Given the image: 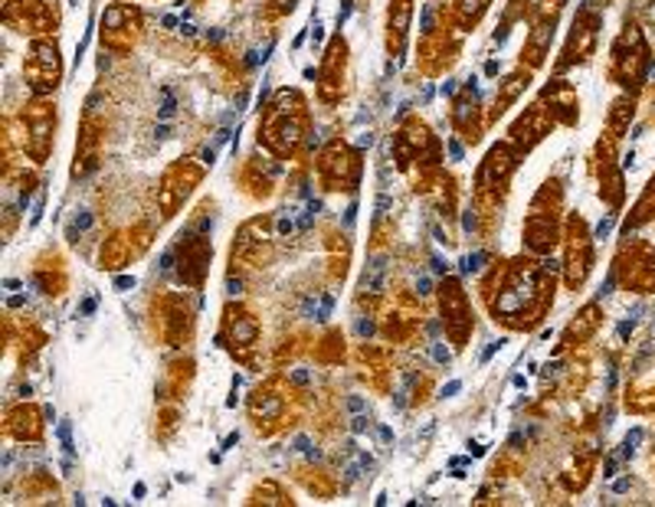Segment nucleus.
<instances>
[{
  "instance_id": "f257e3e1",
  "label": "nucleus",
  "mask_w": 655,
  "mask_h": 507,
  "mask_svg": "<svg viewBox=\"0 0 655 507\" xmlns=\"http://www.w3.org/2000/svg\"><path fill=\"white\" fill-rule=\"evenodd\" d=\"M308 135V112L298 92L282 88L273 98L266 122H260V145H266L276 158H288Z\"/></svg>"
},
{
  "instance_id": "f03ea898",
  "label": "nucleus",
  "mask_w": 655,
  "mask_h": 507,
  "mask_svg": "<svg viewBox=\"0 0 655 507\" xmlns=\"http://www.w3.org/2000/svg\"><path fill=\"white\" fill-rule=\"evenodd\" d=\"M649 66H653V50L646 43V33L636 20H626L610 46V83L623 85L626 92L633 88V95H640L649 76Z\"/></svg>"
},
{
  "instance_id": "7ed1b4c3",
  "label": "nucleus",
  "mask_w": 655,
  "mask_h": 507,
  "mask_svg": "<svg viewBox=\"0 0 655 507\" xmlns=\"http://www.w3.org/2000/svg\"><path fill=\"white\" fill-rule=\"evenodd\" d=\"M561 213H563V180H548L538 197L531 200L525 220V246L535 255H551L561 246Z\"/></svg>"
},
{
  "instance_id": "20e7f679",
  "label": "nucleus",
  "mask_w": 655,
  "mask_h": 507,
  "mask_svg": "<svg viewBox=\"0 0 655 507\" xmlns=\"http://www.w3.org/2000/svg\"><path fill=\"white\" fill-rule=\"evenodd\" d=\"M593 233L580 213H570L563 223V285L567 292H580L593 272Z\"/></svg>"
},
{
  "instance_id": "39448f33",
  "label": "nucleus",
  "mask_w": 655,
  "mask_h": 507,
  "mask_svg": "<svg viewBox=\"0 0 655 507\" xmlns=\"http://www.w3.org/2000/svg\"><path fill=\"white\" fill-rule=\"evenodd\" d=\"M613 275L620 285L633 295H653L655 292V250L649 243H623L613 262Z\"/></svg>"
},
{
  "instance_id": "423d86ee",
  "label": "nucleus",
  "mask_w": 655,
  "mask_h": 507,
  "mask_svg": "<svg viewBox=\"0 0 655 507\" xmlns=\"http://www.w3.org/2000/svg\"><path fill=\"white\" fill-rule=\"evenodd\" d=\"M600 27H603V13L596 7H580V13L573 17L570 36L563 43L561 60H558V73L583 66L596 56V43H600Z\"/></svg>"
},
{
  "instance_id": "0eeeda50",
  "label": "nucleus",
  "mask_w": 655,
  "mask_h": 507,
  "mask_svg": "<svg viewBox=\"0 0 655 507\" xmlns=\"http://www.w3.org/2000/svg\"><path fill=\"white\" fill-rule=\"evenodd\" d=\"M138 36H141V10L138 7L118 0L102 13V46H108L112 53H118V56L131 53Z\"/></svg>"
},
{
  "instance_id": "6e6552de",
  "label": "nucleus",
  "mask_w": 655,
  "mask_h": 507,
  "mask_svg": "<svg viewBox=\"0 0 655 507\" xmlns=\"http://www.w3.org/2000/svg\"><path fill=\"white\" fill-rule=\"evenodd\" d=\"M23 76H27V83H30V88H33L36 95L53 92V88L60 85V76H63V60H60L56 43L36 40V43L30 46V56L23 60Z\"/></svg>"
},
{
  "instance_id": "1a4fd4ad",
  "label": "nucleus",
  "mask_w": 655,
  "mask_h": 507,
  "mask_svg": "<svg viewBox=\"0 0 655 507\" xmlns=\"http://www.w3.org/2000/svg\"><path fill=\"white\" fill-rule=\"evenodd\" d=\"M318 177H321V187L325 190H355L358 187V177H361V158L358 151H351L348 145L335 141L321 161H318Z\"/></svg>"
},
{
  "instance_id": "9d476101",
  "label": "nucleus",
  "mask_w": 655,
  "mask_h": 507,
  "mask_svg": "<svg viewBox=\"0 0 655 507\" xmlns=\"http://www.w3.org/2000/svg\"><path fill=\"white\" fill-rule=\"evenodd\" d=\"M554 128H558V122L551 118V112L545 108V102H535V105L511 125V145L518 148V155H525V151H531L535 145H541Z\"/></svg>"
},
{
  "instance_id": "9b49d317",
  "label": "nucleus",
  "mask_w": 655,
  "mask_h": 507,
  "mask_svg": "<svg viewBox=\"0 0 655 507\" xmlns=\"http://www.w3.org/2000/svg\"><path fill=\"white\" fill-rule=\"evenodd\" d=\"M200 177H203V168H193L190 161H181V165H175V168L165 173L161 190H158L165 216H175L178 213V207L193 193V187L200 183Z\"/></svg>"
},
{
  "instance_id": "f8f14e48",
  "label": "nucleus",
  "mask_w": 655,
  "mask_h": 507,
  "mask_svg": "<svg viewBox=\"0 0 655 507\" xmlns=\"http://www.w3.org/2000/svg\"><path fill=\"white\" fill-rule=\"evenodd\" d=\"M554 30H558V10H541V17L531 23V33L521 46V66L525 70H541L548 53H551V40H554Z\"/></svg>"
},
{
  "instance_id": "ddd939ff",
  "label": "nucleus",
  "mask_w": 655,
  "mask_h": 507,
  "mask_svg": "<svg viewBox=\"0 0 655 507\" xmlns=\"http://www.w3.org/2000/svg\"><path fill=\"white\" fill-rule=\"evenodd\" d=\"M541 102H545V108L551 112V118H554L558 125L573 128V125L580 122V98H577V88L570 83L554 80V83L541 92Z\"/></svg>"
},
{
  "instance_id": "4468645a",
  "label": "nucleus",
  "mask_w": 655,
  "mask_h": 507,
  "mask_svg": "<svg viewBox=\"0 0 655 507\" xmlns=\"http://www.w3.org/2000/svg\"><path fill=\"white\" fill-rule=\"evenodd\" d=\"M345 70H348V46H345L341 36H335L331 46H328V53H325V63H321V88H318V92H321V102H325V105H331V85H335L338 95H341Z\"/></svg>"
},
{
  "instance_id": "2eb2a0df",
  "label": "nucleus",
  "mask_w": 655,
  "mask_h": 507,
  "mask_svg": "<svg viewBox=\"0 0 655 507\" xmlns=\"http://www.w3.org/2000/svg\"><path fill=\"white\" fill-rule=\"evenodd\" d=\"M410 13H413L410 0H390V10H387V53L390 56H400L406 46Z\"/></svg>"
},
{
  "instance_id": "dca6fc26",
  "label": "nucleus",
  "mask_w": 655,
  "mask_h": 507,
  "mask_svg": "<svg viewBox=\"0 0 655 507\" xmlns=\"http://www.w3.org/2000/svg\"><path fill=\"white\" fill-rule=\"evenodd\" d=\"M600 325H603V308H600L596 302H590V305L567 325L561 344L563 347H580V344H587V340L600 331Z\"/></svg>"
},
{
  "instance_id": "f3484780",
  "label": "nucleus",
  "mask_w": 655,
  "mask_h": 507,
  "mask_svg": "<svg viewBox=\"0 0 655 507\" xmlns=\"http://www.w3.org/2000/svg\"><path fill=\"white\" fill-rule=\"evenodd\" d=\"M531 85V70H525V66H518L505 83H498V92H495V105H492V122L495 118H501L515 102H518V95L525 92Z\"/></svg>"
},
{
  "instance_id": "a211bd4d",
  "label": "nucleus",
  "mask_w": 655,
  "mask_h": 507,
  "mask_svg": "<svg viewBox=\"0 0 655 507\" xmlns=\"http://www.w3.org/2000/svg\"><path fill=\"white\" fill-rule=\"evenodd\" d=\"M633 115H636V95H633V92H623V95L613 102V108H610L606 131H610L613 138H623V135L630 131V122H633Z\"/></svg>"
},
{
  "instance_id": "6ab92c4d",
  "label": "nucleus",
  "mask_w": 655,
  "mask_h": 507,
  "mask_svg": "<svg viewBox=\"0 0 655 507\" xmlns=\"http://www.w3.org/2000/svg\"><path fill=\"white\" fill-rule=\"evenodd\" d=\"M649 220H655V177L649 180V187H646L643 200L636 203V210H633V216H630L626 226H643V223H649Z\"/></svg>"
},
{
  "instance_id": "aec40b11",
  "label": "nucleus",
  "mask_w": 655,
  "mask_h": 507,
  "mask_svg": "<svg viewBox=\"0 0 655 507\" xmlns=\"http://www.w3.org/2000/svg\"><path fill=\"white\" fill-rule=\"evenodd\" d=\"M541 3H545V10H558L561 13V7H567L570 0H541Z\"/></svg>"
},
{
  "instance_id": "412c9836",
  "label": "nucleus",
  "mask_w": 655,
  "mask_h": 507,
  "mask_svg": "<svg viewBox=\"0 0 655 507\" xmlns=\"http://www.w3.org/2000/svg\"><path fill=\"white\" fill-rule=\"evenodd\" d=\"M653 462H655V452H653Z\"/></svg>"
}]
</instances>
